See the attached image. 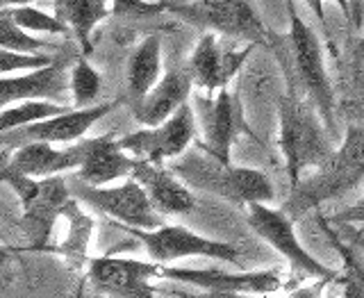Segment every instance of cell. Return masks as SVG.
I'll use <instances>...</instances> for the list:
<instances>
[{"mask_svg":"<svg viewBox=\"0 0 364 298\" xmlns=\"http://www.w3.org/2000/svg\"><path fill=\"white\" fill-rule=\"evenodd\" d=\"M191 107L198 123V148L221 162H232V146L239 137L255 139V132L246 121L242 98L230 89H219L214 94L200 91L198 96H193Z\"/></svg>","mask_w":364,"mask_h":298,"instance_id":"6","label":"cell"},{"mask_svg":"<svg viewBox=\"0 0 364 298\" xmlns=\"http://www.w3.org/2000/svg\"><path fill=\"white\" fill-rule=\"evenodd\" d=\"M5 185L16 191L23 205V223L28 225V235L34 248H46L50 230L64 205L73 198L68 180L62 176L50 178H32L11 164H3Z\"/></svg>","mask_w":364,"mask_h":298,"instance_id":"5","label":"cell"},{"mask_svg":"<svg viewBox=\"0 0 364 298\" xmlns=\"http://www.w3.org/2000/svg\"><path fill=\"white\" fill-rule=\"evenodd\" d=\"M341 225H346V237H348V242H353L355 244L362 253H364V233H360V230H355V228H353V223H341Z\"/></svg>","mask_w":364,"mask_h":298,"instance_id":"34","label":"cell"},{"mask_svg":"<svg viewBox=\"0 0 364 298\" xmlns=\"http://www.w3.org/2000/svg\"><path fill=\"white\" fill-rule=\"evenodd\" d=\"M162 78V39L146 37L128 60V100L134 102L151 91Z\"/></svg>","mask_w":364,"mask_h":298,"instance_id":"22","label":"cell"},{"mask_svg":"<svg viewBox=\"0 0 364 298\" xmlns=\"http://www.w3.org/2000/svg\"><path fill=\"white\" fill-rule=\"evenodd\" d=\"M77 55L55 57L50 64L28 73L3 75V105L21 100H57L71 102V68Z\"/></svg>","mask_w":364,"mask_h":298,"instance_id":"15","label":"cell"},{"mask_svg":"<svg viewBox=\"0 0 364 298\" xmlns=\"http://www.w3.org/2000/svg\"><path fill=\"white\" fill-rule=\"evenodd\" d=\"M53 3L55 14L73 30L82 55H89L94 50V41H91L94 30L112 16V3L109 0H53Z\"/></svg>","mask_w":364,"mask_h":298,"instance_id":"21","label":"cell"},{"mask_svg":"<svg viewBox=\"0 0 364 298\" xmlns=\"http://www.w3.org/2000/svg\"><path fill=\"white\" fill-rule=\"evenodd\" d=\"M85 139L64 146L50 142H32L14 148V153L7 157V164L32 178H50L68 174V171H77L80 164L85 162Z\"/></svg>","mask_w":364,"mask_h":298,"instance_id":"18","label":"cell"},{"mask_svg":"<svg viewBox=\"0 0 364 298\" xmlns=\"http://www.w3.org/2000/svg\"><path fill=\"white\" fill-rule=\"evenodd\" d=\"M85 142H87V153H85V162L75 171L77 180L87 182V185L105 187L130 178L134 174L136 157L125 151L121 146V139H117V134L107 132Z\"/></svg>","mask_w":364,"mask_h":298,"instance_id":"19","label":"cell"},{"mask_svg":"<svg viewBox=\"0 0 364 298\" xmlns=\"http://www.w3.org/2000/svg\"><path fill=\"white\" fill-rule=\"evenodd\" d=\"M305 5L310 7V11L316 16L318 26L323 30H328V21H326V11H323V0H305Z\"/></svg>","mask_w":364,"mask_h":298,"instance_id":"33","label":"cell"},{"mask_svg":"<svg viewBox=\"0 0 364 298\" xmlns=\"http://www.w3.org/2000/svg\"><path fill=\"white\" fill-rule=\"evenodd\" d=\"M168 14L187 26L271 48V34L248 0H187L168 5Z\"/></svg>","mask_w":364,"mask_h":298,"instance_id":"7","label":"cell"},{"mask_svg":"<svg viewBox=\"0 0 364 298\" xmlns=\"http://www.w3.org/2000/svg\"><path fill=\"white\" fill-rule=\"evenodd\" d=\"M112 16L123 18H153L159 14H168V5L164 0H109Z\"/></svg>","mask_w":364,"mask_h":298,"instance_id":"28","label":"cell"},{"mask_svg":"<svg viewBox=\"0 0 364 298\" xmlns=\"http://www.w3.org/2000/svg\"><path fill=\"white\" fill-rule=\"evenodd\" d=\"M255 48L257 43H246L242 48H225L219 43V34L205 32L189 57V71L193 75V83L208 94L228 89Z\"/></svg>","mask_w":364,"mask_h":298,"instance_id":"14","label":"cell"},{"mask_svg":"<svg viewBox=\"0 0 364 298\" xmlns=\"http://www.w3.org/2000/svg\"><path fill=\"white\" fill-rule=\"evenodd\" d=\"M68 110H71V105L57 102V100H21V102H14V105H5L0 125H3V132H5V130H14V128H23V125L37 123V121L53 119L57 114H64Z\"/></svg>","mask_w":364,"mask_h":298,"instance_id":"24","label":"cell"},{"mask_svg":"<svg viewBox=\"0 0 364 298\" xmlns=\"http://www.w3.org/2000/svg\"><path fill=\"white\" fill-rule=\"evenodd\" d=\"M284 3H287L289 32L284 37H271V50L278 57L282 71L296 78V83L321 114L330 134L335 137V91L326 68L323 46L316 32L301 18L294 0H284Z\"/></svg>","mask_w":364,"mask_h":298,"instance_id":"2","label":"cell"},{"mask_svg":"<svg viewBox=\"0 0 364 298\" xmlns=\"http://www.w3.org/2000/svg\"><path fill=\"white\" fill-rule=\"evenodd\" d=\"M57 55L53 53H21V50H3V75L28 73L34 68L50 64Z\"/></svg>","mask_w":364,"mask_h":298,"instance_id":"29","label":"cell"},{"mask_svg":"<svg viewBox=\"0 0 364 298\" xmlns=\"http://www.w3.org/2000/svg\"><path fill=\"white\" fill-rule=\"evenodd\" d=\"M102 89V78L94 66L87 62V55L80 53L71 68V96L73 107H91L96 105Z\"/></svg>","mask_w":364,"mask_h":298,"instance_id":"25","label":"cell"},{"mask_svg":"<svg viewBox=\"0 0 364 298\" xmlns=\"http://www.w3.org/2000/svg\"><path fill=\"white\" fill-rule=\"evenodd\" d=\"M162 278L178 284H191L212 296L237 294H276L284 287V278L278 269L262 271H223V269H185L162 267Z\"/></svg>","mask_w":364,"mask_h":298,"instance_id":"13","label":"cell"},{"mask_svg":"<svg viewBox=\"0 0 364 298\" xmlns=\"http://www.w3.org/2000/svg\"><path fill=\"white\" fill-rule=\"evenodd\" d=\"M159 262L100 255L89 262V280L98 292L112 296H153L151 280L162 278Z\"/></svg>","mask_w":364,"mask_h":298,"instance_id":"16","label":"cell"},{"mask_svg":"<svg viewBox=\"0 0 364 298\" xmlns=\"http://www.w3.org/2000/svg\"><path fill=\"white\" fill-rule=\"evenodd\" d=\"M284 80H287V89L278 102V146L284 157L289 189H294L307 171L321 166L335 148L330 146L333 134L314 102L307 98L291 73H284Z\"/></svg>","mask_w":364,"mask_h":298,"instance_id":"1","label":"cell"},{"mask_svg":"<svg viewBox=\"0 0 364 298\" xmlns=\"http://www.w3.org/2000/svg\"><path fill=\"white\" fill-rule=\"evenodd\" d=\"M123 230L134 239H139L148 257L159 262V265H171V262L185 257H208L228 262V265H237L239 257H242L235 244L203 237L185 225L162 223L153 228V230H146V228H123Z\"/></svg>","mask_w":364,"mask_h":298,"instance_id":"10","label":"cell"},{"mask_svg":"<svg viewBox=\"0 0 364 298\" xmlns=\"http://www.w3.org/2000/svg\"><path fill=\"white\" fill-rule=\"evenodd\" d=\"M330 221L333 223H364V196L358 203H353L350 208H346L344 212L335 214Z\"/></svg>","mask_w":364,"mask_h":298,"instance_id":"31","label":"cell"},{"mask_svg":"<svg viewBox=\"0 0 364 298\" xmlns=\"http://www.w3.org/2000/svg\"><path fill=\"white\" fill-rule=\"evenodd\" d=\"M193 75L187 68H171L166 75L159 78V83L148 91L139 100L130 102L132 119L141 128H153V125L164 123L173 114L189 102L191 89H193Z\"/></svg>","mask_w":364,"mask_h":298,"instance_id":"17","label":"cell"},{"mask_svg":"<svg viewBox=\"0 0 364 298\" xmlns=\"http://www.w3.org/2000/svg\"><path fill=\"white\" fill-rule=\"evenodd\" d=\"M125 96H119L109 102H96L91 107H71L64 114H57L53 119L37 121L23 128L5 130L3 132V148L9 153L23 144L32 142H50V144H75L85 139V134L94 128L98 121H102L117 107L123 105Z\"/></svg>","mask_w":364,"mask_h":298,"instance_id":"12","label":"cell"},{"mask_svg":"<svg viewBox=\"0 0 364 298\" xmlns=\"http://www.w3.org/2000/svg\"><path fill=\"white\" fill-rule=\"evenodd\" d=\"M73 196L82 201L89 208L102 212L109 219L121 223V228H153L162 225V214L155 210L153 201L148 198L146 189L134 178L123 180L121 185H87L75 176L68 180Z\"/></svg>","mask_w":364,"mask_h":298,"instance_id":"8","label":"cell"},{"mask_svg":"<svg viewBox=\"0 0 364 298\" xmlns=\"http://www.w3.org/2000/svg\"><path fill=\"white\" fill-rule=\"evenodd\" d=\"M364 180V123L350 125L344 139L328 155V159L316 166L307 178H303L289 198L284 201L282 210L291 219H301L307 212H314L323 203L346 196Z\"/></svg>","mask_w":364,"mask_h":298,"instance_id":"3","label":"cell"},{"mask_svg":"<svg viewBox=\"0 0 364 298\" xmlns=\"http://www.w3.org/2000/svg\"><path fill=\"white\" fill-rule=\"evenodd\" d=\"M246 221L253 230L264 239V242L276 248L278 253L289 262L291 271H296L303 278L321 280V282H337L339 271L326 267L323 262H318L310 250H307L299 235H296L294 219L280 210L269 208V203H253L248 205Z\"/></svg>","mask_w":364,"mask_h":298,"instance_id":"9","label":"cell"},{"mask_svg":"<svg viewBox=\"0 0 364 298\" xmlns=\"http://www.w3.org/2000/svg\"><path fill=\"white\" fill-rule=\"evenodd\" d=\"M166 5H178V3H187V0H164Z\"/></svg>","mask_w":364,"mask_h":298,"instance_id":"37","label":"cell"},{"mask_svg":"<svg viewBox=\"0 0 364 298\" xmlns=\"http://www.w3.org/2000/svg\"><path fill=\"white\" fill-rule=\"evenodd\" d=\"M46 48H55L50 41L41 39L39 34L23 30L3 9V50H21V53H46Z\"/></svg>","mask_w":364,"mask_h":298,"instance_id":"27","label":"cell"},{"mask_svg":"<svg viewBox=\"0 0 364 298\" xmlns=\"http://www.w3.org/2000/svg\"><path fill=\"white\" fill-rule=\"evenodd\" d=\"M34 0H3V7H18V5H32Z\"/></svg>","mask_w":364,"mask_h":298,"instance_id":"35","label":"cell"},{"mask_svg":"<svg viewBox=\"0 0 364 298\" xmlns=\"http://www.w3.org/2000/svg\"><path fill=\"white\" fill-rule=\"evenodd\" d=\"M196 137H198L196 114H193V107L189 102H185V105L164 123L153 125V128H141L136 132L121 137V146L136 159L166 164V162H173L176 157L185 155L187 148L193 142H198Z\"/></svg>","mask_w":364,"mask_h":298,"instance_id":"11","label":"cell"},{"mask_svg":"<svg viewBox=\"0 0 364 298\" xmlns=\"http://www.w3.org/2000/svg\"><path fill=\"white\" fill-rule=\"evenodd\" d=\"M348 23L353 30L364 28V0H348Z\"/></svg>","mask_w":364,"mask_h":298,"instance_id":"32","label":"cell"},{"mask_svg":"<svg viewBox=\"0 0 364 298\" xmlns=\"http://www.w3.org/2000/svg\"><path fill=\"white\" fill-rule=\"evenodd\" d=\"M134 178L139 185L146 189L148 198L153 201L155 210L159 214H187L193 210V193L189 185L182 180L173 169L166 164H157V162H146V159H136Z\"/></svg>","mask_w":364,"mask_h":298,"instance_id":"20","label":"cell"},{"mask_svg":"<svg viewBox=\"0 0 364 298\" xmlns=\"http://www.w3.org/2000/svg\"><path fill=\"white\" fill-rule=\"evenodd\" d=\"M171 169L198 191H208L216 198H223L232 205H253L271 203L273 185L264 171L253 166H235L225 164L214 155L198 148L196 153H185V157H176Z\"/></svg>","mask_w":364,"mask_h":298,"instance_id":"4","label":"cell"},{"mask_svg":"<svg viewBox=\"0 0 364 298\" xmlns=\"http://www.w3.org/2000/svg\"><path fill=\"white\" fill-rule=\"evenodd\" d=\"M3 9L14 18V23H18L23 30H28L32 34H68V32H73L57 14L37 9L32 5L3 7Z\"/></svg>","mask_w":364,"mask_h":298,"instance_id":"26","label":"cell"},{"mask_svg":"<svg viewBox=\"0 0 364 298\" xmlns=\"http://www.w3.org/2000/svg\"><path fill=\"white\" fill-rule=\"evenodd\" d=\"M316 221L321 225V230L330 242V246L337 250V255L341 260V271H339L337 282L344 287V296L346 298H364V253L353 242H344L318 210H316Z\"/></svg>","mask_w":364,"mask_h":298,"instance_id":"23","label":"cell"},{"mask_svg":"<svg viewBox=\"0 0 364 298\" xmlns=\"http://www.w3.org/2000/svg\"><path fill=\"white\" fill-rule=\"evenodd\" d=\"M335 3H337V7L341 9V14L348 16V0H335Z\"/></svg>","mask_w":364,"mask_h":298,"instance_id":"36","label":"cell"},{"mask_svg":"<svg viewBox=\"0 0 364 298\" xmlns=\"http://www.w3.org/2000/svg\"><path fill=\"white\" fill-rule=\"evenodd\" d=\"M350 78L353 85L364 91V34L360 39H355L350 48Z\"/></svg>","mask_w":364,"mask_h":298,"instance_id":"30","label":"cell"}]
</instances>
